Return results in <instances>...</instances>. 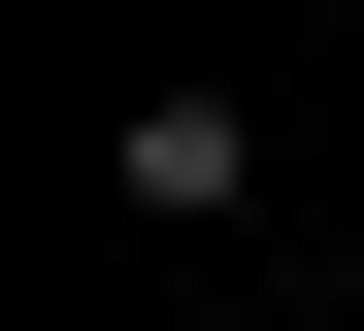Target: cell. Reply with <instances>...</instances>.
I'll return each mask as SVG.
<instances>
[{
    "label": "cell",
    "mask_w": 364,
    "mask_h": 331,
    "mask_svg": "<svg viewBox=\"0 0 364 331\" xmlns=\"http://www.w3.org/2000/svg\"><path fill=\"white\" fill-rule=\"evenodd\" d=\"M100 199H133V232H265V100H232V66H166V100L100 132Z\"/></svg>",
    "instance_id": "6da1fadb"
}]
</instances>
